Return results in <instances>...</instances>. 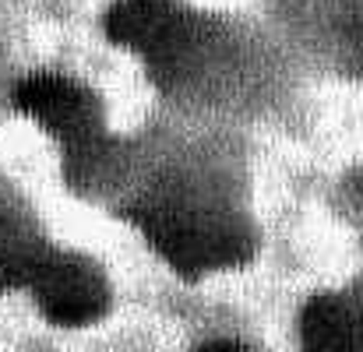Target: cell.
<instances>
[{
	"label": "cell",
	"mask_w": 363,
	"mask_h": 352,
	"mask_svg": "<svg viewBox=\"0 0 363 352\" xmlns=\"http://www.w3.org/2000/svg\"><path fill=\"white\" fill-rule=\"evenodd\" d=\"M25 289L39 314L57 328H89L110 310V278L106 271L74 250L46 246L35 261Z\"/></svg>",
	"instance_id": "cell-4"
},
{
	"label": "cell",
	"mask_w": 363,
	"mask_h": 352,
	"mask_svg": "<svg viewBox=\"0 0 363 352\" xmlns=\"http://www.w3.org/2000/svg\"><path fill=\"white\" fill-rule=\"evenodd\" d=\"M113 166L103 194H123L117 212L145 233L173 271L201 278L250 261L257 233L230 152L187 144L148 155L121 144Z\"/></svg>",
	"instance_id": "cell-1"
},
{
	"label": "cell",
	"mask_w": 363,
	"mask_h": 352,
	"mask_svg": "<svg viewBox=\"0 0 363 352\" xmlns=\"http://www.w3.org/2000/svg\"><path fill=\"white\" fill-rule=\"evenodd\" d=\"M46 246L25 201L0 180V289H25Z\"/></svg>",
	"instance_id": "cell-7"
},
{
	"label": "cell",
	"mask_w": 363,
	"mask_h": 352,
	"mask_svg": "<svg viewBox=\"0 0 363 352\" xmlns=\"http://www.w3.org/2000/svg\"><path fill=\"white\" fill-rule=\"evenodd\" d=\"M106 35L134 50L152 81L191 110L261 113L279 99L286 67L243 21L184 0H117L106 11Z\"/></svg>",
	"instance_id": "cell-2"
},
{
	"label": "cell",
	"mask_w": 363,
	"mask_h": 352,
	"mask_svg": "<svg viewBox=\"0 0 363 352\" xmlns=\"http://www.w3.org/2000/svg\"><path fill=\"white\" fill-rule=\"evenodd\" d=\"M275 7L300 46L363 71V0H275Z\"/></svg>",
	"instance_id": "cell-5"
},
{
	"label": "cell",
	"mask_w": 363,
	"mask_h": 352,
	"mask_svg": "<svg viewBox=\"0 0 363 352\" xmlns=\"http://www.w3.org/2000/svg\"><path fill=\"white\" fill-rule=\"evenodd\" d=\"M14 106L64 148V169L110 144L103 103L67 74H32L14 89Z\"/></svg>",
	"instance_id": "cell-3"
},
{
	"label": "cell",
	"mask_w": 363,
	"mask_h": 352,
	"mask_svg": "<svg viewBox=\"0 0 363 352\" xmlns=\"http://www.w3.org/2000/svg\"><path fill=\"white\" fill-rule=\"evenodd\" d=\"M300 339L307 349H363V289L314 296L303 307Z\"/></svg>",
	"instance_id": "cell-6"
}]
</instances>
